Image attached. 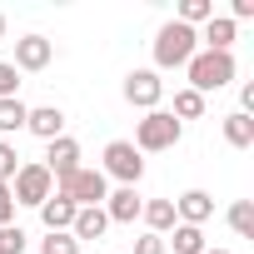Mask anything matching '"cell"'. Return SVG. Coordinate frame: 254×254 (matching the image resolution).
I'll use <instances>...</instances> for the list:
<instances>
[{
    "label": "cell",
    "instance_id": "6da1fadb",
    "mask_svg": "<svg viewBox=\"0 0 254 254\" xmlns=\"http://www.w3.org/2000/svg\"><path fill=\"white\" fill-rule=\"evenodd\" d=\"M194 50H199V30H190L180 20L160 25V35H155V75L160 70H185L194 60Z\"/></svg>",
    "mask_w": 254,
    "mask_h": 254
},
{
    "label": "cell",
    "instance_id": "7a4b0ae2",
    "mask_svg": "<svg viewBox=\"0 0 254 254\" xmlns=\"http://www.w3.org/2000/svg\"><path fill=\"white\" fill-rule=\"evenodd\" d=\"M180 135H185V125H180L170 110H150V115L135 125V140H130V145H135L140 155H160V150H175Z\"/></svg>",
    "mask_w": 254,
    "mask_h": 254
},
{
    "label": "cell",
    "instance_id": "3957f363",
    "mask_svg": "<svg viewBox=\"0 0 254 254\" xmlns=\"http://www.w3.org/2000/svg\"><path fill=\"white\" fill-rule=\"evenodd\" d=\"M190 75V90L194 95H209V90H224L234 80V55H214V50H194V60L185 65Z\"/></svg>",
    "mask_w": 254,
    "mask_h": 254
},
{
    "label": "cell",
    "instance_id": "277c9868",
    "mask_svg": "<svg viewBox=\"0 0 254 254\" xmlns=\"http://www.w3.org/2000/svg\"><path fill=\"white\" fill-rule=\"evenodd\" d=\"M100 175L135 190V185L145 180V155H140L130 140H110V145H105V170H100Z\"/></svg>",
    "mask_w": 254,
    "mask_h": 254
},
{
    "label": "cell",
    "instance_id": "5b68a950",
    "mask_svg": "<svg viewBox=\"0 0 254 254\" xmlns=\"http://www.w3.org/2000/svg\"><path fill=\"white\" fill-rule=\"evenodd\" d=\"M10 194H15V204H30V209H40V204L55 194V180H50V170H45L40 160H30V165H20V170H15V180H10Z\"/></svg>",
    "mask_w": 254,
    "mask_h": 254
},
{
    "label": "cell",
    "instance_id": "8992f818",
    "mask_svg": "<svg viewBox=\"0 0 254 254\" xmlns=\"http://www.w3.org/2000/svg\"><path fill=\"white\" fill-rule=\"evenodd\" d=\"M55 194H65L75 209H95V204H105V194H110V180L100 175V170H75L65 185H55Z\"/></svg>",
    "mask_w": 254,
    "mask_h": 254
},
{
    "label": "cell",
    "instance_id": "52a82bcc",
    "mask_svg": "<svg viewBox=\"0 0 254 254\" xmlns=\"http://www.w3.org/2000/svg\"><path fill=\"white\" fill-rule=\"evenodd\" d=\"M125 100L150 115V110H160V100H165V80H160L155 70H130V75H125Z\"/></svg>",
    "mask_w": 254,
    "mask_h": 254
},
{
    "label": "cell",
    "instance_id": "ba28073f",
    "mask_svg": "<svg viewBox=\"0 0 254 254\" xmlns=\"http://www.w3.org/2000/svg\"><path fill=\"white\" fill-rule=\"evenodd\" d=\"M45 170H50V180L55 185H65L75 170H80V140H70V135H60V140H50V155L40 160Z\"/></svg>",
    "mask_w": 254,
    "mask_h": 254
},
{
    "label": "cell",
    "instance_id": "9c48e42d",
    "mask_svg": "<svg viewBox=\"0 0 254 254\" xmlns=\"http://www.w3.org/2000/svg\"><path fill=\"white\" fill-rule=\"evenodd\" d=\"M100 209H105V219H110V224H135V219H140V209H145V199H140L130 185H120V190H110V194H105V204H100Z\"/></svg>",
    "mask_w": 254,
    "mask_h": 254
},
{
    "label": "cell",
    "instance_id": "30bf717a",
    "mask_svg": "<svg viewBox=\"0 0 254 254\" xmlns=\"http://www.w3.org/2000/svg\"><path fill=\"white\" fill-rule=\"evenodd\" d=\"M50 60H55V45L45 35H20L15 40V60H10L15 70H45Z\"/></svg>",
    "mask_w": 254,
    "mask_h": 254
},
{
    "label": "cell",
    "instance_id": "8fae6325",
    "mask_svg": "<svg viewBox=\"0 0 254 254\" xmlns=\"http://www.w3.org/2000/svg\"><path fill=\"white\" fill-rule=\"evenodd\" d=\"M209 214H214V194H209V190H185V194L175 199V219H180V224H199V229H204Z\"/></svg>",
    "mask_w": 254,
    "mask_h": 254
},
{
    "label": "cell",
    "instance_id": "7c38bea8",
    "mask_svg": "<svg viewBox=\"0 0 254 254\" xmlns=\"http://www.w3.org/2000/svg\"><path fill=\"white\" fill-rule=\"evenodd\" d=\"M25 130H30V135H40L45 145H50V140H60V135H65V110H60V105H35V110L25 115Z\"/></svg>",
    "mask_w": 254,
    "mask_h": 254
},
{
    "label": "cell",
    "instance_id": "4fadbf2b",
    "mask_svg": "<svg viewBox=\"0 0 254 254\" xmlns=\"http://www.w3.org/2000/svg\"><path fill=\"white\" fill-rule=\"evenodd\" d=\"M40 219H45V234H70V224H75V204H70L65 194H50V199L40 204Z\"/></svg>",
    "mask_w": 254,
    "mask_h": 254
},
{
    "label": "cell",
    "instance_id": "5bb4252c",
    "mask_svg": "<svg viewBox=\"0 0 254 254\" xmlns=\"http://www.w3.org/2000/svg\"><path fill=\"white\" fill-rule=\"evenodd\" d=\"M234 20L229 15H214V20H204V30H199V40H204V50H214V55H229V45H234Z\"/></svg>",
    "mask_w": 254,
    "mask_h": 254
},
{
    "label": "cell",
    "instance_id": "9a60e30c",
    "mask_svg": "<svg viewBox=\"0 0 254 254\" xmlns=\"http://www.w3.org/2000/svg\"><path fill=\"white\" fill-rule=\"evenodd\" d=\"M105 229H110V219H105V209H100V204H95V209H75V224H70L75 244H90V239H105Z\"/></svg>",
    "mask_w": 254,
    "mask_h": 254
},
{
    "label": "cell",
    "instance_id": "2e32d148",
    "mask_svg": "<svg viewBox=\"0 0 254 254\" xmlns=\"http://www.w3.org/2000/svg\"><path fill=\"white\" fill-rule=\"evenodd\" d=\"M140 219L150 224V234H165V229L180 224V219H175V199H150V204L140 209Z\"/></svg>",
    "mask_w": 254,
    "mask_h": 254
},
{
    "label": "cell",
    "instance_id": "e0dca14e",
    "mask_svg": "<svg viewBox=\"0 0 254 254\" xmlns=\"http://www.w3.org/2000/svg\"><path fill=\"white\" fill-rule=\"evenodd\" d=\"M224 140L234 145V150H249L254 145V115H224Z\"/></svg>",
    "mask_w": 254,
    "mask_h": 254
},
{
    "label": "cell",
    "instance_id": "ac0fdd59",
    "mask_svg": "<svg viewBox=\"0 0 254 254\" xmlns=\"http://www.w3.org/2000/svg\"><path fill=\"white\" fill-rule=\"evenodd\" d=\"M25 115H30V105L15 95V100H0V135H15V130H25Z\"/></svg>",
    "mask_w": 254,
    "mask_h": 254
},
{
    "label": "cell",
    "instance_id": "d6986e66",
    "mask_svg": "<svg viewBox=\"0 0 254 254\" xmlns=\"http://www.w3.org/2000/svg\"><path fill=\"white\" fill-rule=\"evenodd\" d=\"M170 115H175L180 125H185V120H199V115H204V95H194L190 85L175 90V110H170Z\"/></svg>",
    "mask_w": 254,
    "mask_h": 254
},
{
    "label": "cell",
    "instance_id": "ffe728a7",
    "mask_svg": "<svg viewBox=\"0 0 254 254\" xmlns=\"http://www.w3.org/2000/svg\"><path fill=\"white\" fill-rule=\"evenodd\" d=\"M229 229L239 239H254V199H234L229 204Z\"/></svg>",
    "mask_w": 254,
    "mask_h": 254
},
{
    "label": "cell",
    "instance_id": "44dd1931",
    "mask_svg": "<svg viewBox=\"0 0 254 254\" xmlns=\"http://www.w3.org/2000/svg\"><path fill=\"white\" fill-rule=\"evenodd\" d=\"M180 25H204V20H214V0H180V15H175Z\"/></svg>",
    "mask_w": 254,
    "mask_h": 254
},
{
    "label": "cell",
    "instance_id": "7402d4cb",
    "mask_svg": "<svg viewBox=\"0 0 254 254\" xmlns=\"http://www.w3.org/2000/svg\"><path fill=\"white\" fill-rule=\"evenodd\" d=\"M175 254H204V229L199 224H175Z\"/></svg>",
    "mask_w": 254,
    "mask_h": 254
},
{
    "label": "cell",
    "instance_id": "603a6c76",
    "mask_svg": "<svg viewBox=\"0 0 254 254\" xmlns=\"http://www.w3.org/2000/svg\"><path fill=\"white\" fill-rule=\"evenodd\" d=\"M40 254H80V244H75V234H45Z\"/></svg>",
    "mask_w": 254,
    "mask_h": 254
},
{
    "label": "cell",
    "instance_id": "cb8c5ba5",
    "mask_svg": "<svg viewBox=\"0 0 254 254\" xmlns=\"http://www.w3.org/2000/svg\"><path fill=\"white\" fill-rule=\"evenodd\" d=\"M0 254H25V229H20V224H5V229H0Z\"/></svg>",
    "mask_w": 254,
    "mask_h": 254
},
{
    "label": "cell",
    "instance_id": "d4e9b609",
    "mask_svg": "<svg viewBox=\"0 0 254 254\" xmlns=\"http://www.w3.org/2000/svg\"><path fill=\"white\" fill-rule=\"evenodd\" d=\"M15 170H20L15 145H5V140H0V185H10V180H15Z\"/></svg>",
    "mask_w": 254,
    "mask_h": 254
},
{
    "label": "cell",
    "instance_id": "484cf974",
    "mask_svg": "<svg viewBox=\"0 0 254 254\" xmlns=\"http://www.w3.org/2000/svg\"><path fill=\"white\" fill-rule=\"evenodd\" d=\"M15 90H20V70L10 60H0V100H15Z\"/></svg>",
    "mask_w": 254,
    "mask_h": 254
},
{
    "label": "cell",
    "instance_id": "4316f807",
    "mask_svg": "<svg viewBox=\"0 0 254 254\" xmlns=\"http://www.w3.org/2000/svg\"><path fill=\"white\" fill-rule=\"evenodd\" d=\"M5 224H15V194H10V185H0V229Z\"/></svg>",
    "mask_w": 254,
    "mask_h": 254
},
{
    "label": "cell",
    "instance_id": "83f0119b",
    "mask_svg": "<svg viewBox=\"0 0 254 254\" xmlns=\"http://www.w3.org/2000/svg\"><path fill=\"white\" fill-rule=\"evenodd\" d=\"M135 254H165V239L160 234H140L135 239Z\"/></svg>",
    "mask_w": 254,
    "mask_h": 254
},
{
    "label": "cell",
    "instance_id": "f1b7e54d",
    "mask_svg": "<svg viewBox=\"0 0 254 254\" xmlns=\"http://www.w3.org/2000/svg\"><path fill=\"white\" fill-rule=\"evenodd\" d=\"M249 15H254V0H234V15L229 20H249Z\"/></svg>",
    "mask_w": 254,
    "mask_h": 254
},
{
    "label": "cell",
    "instance_id": "f546056e",
    "mask_svg": "<svg viewBox=\"0 0 254 254\" xmlns=\"http://www.w3.org/2000/svg\"><path fill=\"white\" fill-rule=\"evenodd\" d=\"M0 40H5V15H0Z\"/></svg>",
    "mask_w": 254,
    "mask_h": 254
},
{
    "label": "cell",
    "instance_id": "4dcf8cb0",
    "mask_svg": "<svg viewBox=\"0 0 254 254\" xmlns=\"http://www.w3.org/2000/svg\"><path fill=\"white\" fill-rule=\"evenodd\" d=\"M204 254H229V249H204Z\"/></svg>",
    "mask_w": 254,
    "mask_h": 254
}]
</instances>
